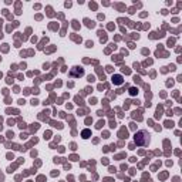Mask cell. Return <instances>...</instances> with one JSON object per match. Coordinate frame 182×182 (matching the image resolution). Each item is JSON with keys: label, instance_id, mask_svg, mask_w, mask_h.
I'll return each instance as SVG.
<instances>
[{"label": "cell", "instance_id": "obj_1", "mask_svg": "<svg viewBox=\"0 0 182 182\" xmlns=\"http://www.w3.org/2000/svg\"><path fill=\"white\" fill-rule=\"evenodd\" d=\"M135 142H137V145H141V147L148 145V142H150V134H148L145 130L137 132L135 134Z\"/></svg>", "mask_w": 182, "mask_h": 182}, {"label": "cell", "instance_id": "obj_2", "mask_svg": "<svg viewBox=\"0 0 182 182\" xmlns=\"http://www.w3.org/2000/svg\"><path fill=\"white\" fill-rule=\"evenodd\" d=\"M112 81H114L115 84H120V83H121V77H120V75H114V77H112Z\"/></svg>", "mask_w": 182, "mask_h": 182}, {"label": "cell", "instance_id": "obj_3", "mask_svg": "<svg viewBox=\"0 0 182 182\" xmlns=\"http://www.w3.org/2000/svg\"><path fill=\"white\" fill-rule=\"evenodd\" d=\"M90 135H91V132H90L88 130H84V131H83V138H88Z\"/></svg>", "mask_w": 182, "mask_h": 182}]
</instances>
